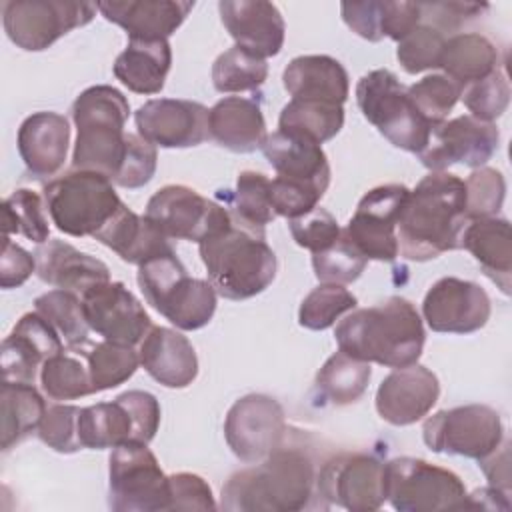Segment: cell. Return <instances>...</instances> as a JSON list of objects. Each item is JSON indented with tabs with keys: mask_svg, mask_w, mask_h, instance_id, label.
I'll use <instances>...</instances> for the list:
<instances>
[{
	"mask_svg": "<svg viewBox=\"0 0 512 512\" xmlns=\"http://www.w3.org/2000/svg\"><path fill=\"white\" fill-rule=\"evenodd\" d=\"M466 222V186L452 172L424 176L402 208L396 226L398 254L426 262L460 248Z\"/></svg>",
	"mask_w": 512,
	"mask_h": 512,
	"instance_id": "cell-1",
	"label": "cell"
},
{
	"mask_svg": "<svg viewBox=\"0 0 512 512\" xmlns=\"http://www.w3.org/2000/svg\"><path fill=\"white\" fill-rule=\"evenodd\" d=\"M316 464L302 446L282 442L264 460L226 480L220 508L230 512H298L316 496Z\"/></svg>",
	"mask_w": 512,
	"mask_h": 512,
	"instance_id": "cell-2",
	"label": "cell"
},
{
	"mask_svg": "<svg viewBox=\"0 0 512 512\" xmlns=\"http://www.w3.org/2000/svg\"><path fill=\"white\" fill-rule=\"evenodd\" d=\"M338 348L352 358L386 368L416 364L424 348V326L416 306L400 296L358 308L334 328Z\"/></svg>",
	"mask_w": 512,
	"mask_h": 512,
	"instance_id": "cell-3",
	"label": "cell"
},
{
	"mask_svg": "<svg viewBox=\"0 0 512 512\" xmlns=\"http://www.w3.org/2000/svg\"><path fill=\"white\" fill-rule=\"evenodd\" d=\"M208 282L226 300H246L264 292L276 278V254L264 230L232 216V224L198 244Z\"/></svg>",
	"mask_w": 512,
	"mask_h": 512,
	"instance_id": "cell-4",
	"label": "cell"
},
{
	"mask_svg": "<svg viewBox=\"0 0 512 512\" xmlns=\"http://www.w3.org/2000/svg\"><path fill=\"white\" fill-rule=\"evenodd\" d=\"M70 112L76 126L72 168L114 180L126 154V96L108 84L90 86L76 96Z\"/></svg>",
	"mask_w": 512,
	"mask_h": 512,
	"instance_id": "cell-5",
	"label": "cell"
},
{
	"mask_svg": "<svg viewBox=\"0 0 512 512\" xmlns=\"http://www.w3.org/2000/svg\"><path fill=\"white\" fill-rule=\"evenodd\" d=\"M146 302L180 330L204 328L216 312V290L208 280L188 276L176 252L138 266Z\"/></svg>",
	"mask_w": 512,
	"mask_h": 512,
	"instance_id": "cell-6",
	"label": "cell"
},
{
	"mask_svg": "<svg viewBox=\"0 0 512 512\" xmlns=\"http://www.w3.org/2000/svg\"><path fill=\"white\" fill-rule=\"evenodd\" d=\"M44 204L60 232L94 238L118 212L122 200L104 174L72 168L44 186Z\"/></svg>",
	"mask_w": 512,
	"mask_h": 512,
	"instance_id": "cell-7",
	"label": "cell"
},
{
	"mask_svg": "<svg viewBox=\"0 0 512 512\" xmlns=\"http://www.w3.org/2000/svg\"><path fill=\"white\" fill-rule=\"evenodd\" d=\"M356 102L362 116L400 150L420 154L432 126L412 106L406 86L386 68L364 74L356 84Z\"/></svg>",
	"mask_w": 512,
	"mask_h": 512,
	"instance_id": "cell-8",
	"label": "cell"
},
{
	"mask_svg": "<svg viewBox=\"0 0 512 512\" xmlns=\"http://www.w3.org/2000/svg\"><path fill=\"white\" fill-rule=\"evenodd\" d=\"M386 500L400 512L462 510L466 486L462 478L442 466L414 456H398L384 464Z\"/></svg>",
	"mask_w": 512,
	"mask_h": 512,
	"instance_id": "cell-9",
	"label": "cell"
},
{
	"mask_svg": "<svg viewBox=\"0 0 512 512\" xmlns=\"http://www.w3.org/2000/svg\"><path fill=\"white\" fill-rule=\"evenodd\" d=\"M108 506L116 512L168 510V476L144 442H126L108 460Z\"/></svg>",
	"mask_w": 512,
	"mask_h": 512,
	"instance_id": "cell-10",
	"label": "cell"
},
{
	"mask_svg": "<svg viewBox=\"0 0 512 512\" xmlns=\"http://www.w3.org/2000/svg\"><path fill=\"white\" fill-rule=\"evenodd\" d=\"M98 6L72 0H6L2 4L4 32L12 44L40 52L74 28L96 16Z\"/></svg>",
	"mask_w": 512,
	"mask_h": 512,
	"instance_id": "cell-11",
	"label": "cell"
},
{
	"mask_svg": "<svg viewBox=\"0 0 512 512\" xmlns=\"http://www.w3.org/2000/svg\"><path fill=\"white\" fill-rule=\"evenodd\" d=\"M422 438L432 452L480 460L502 444L504 426L492 406L466 404L428 416Z\"/></svg>",
	"mask_w": 512,
	"mask_h": 512,
	"instance_id": "cell-12",
	"label": "cell"
},
{
	"mask_svg": "<svg viewBox=\"0 0 512 512\" xmlns=\"http://www.w3.org/2000/svg\"><path fill=\"white\" fill-rule=\"evenodd\" d=\"M144 216L166 238L198 244L232 224V214L224 204L208 200L184 184H168L156 190Z\"/></svg>",
	"mask_w": 512,
	"mask_h": 512,
	"instance_id": "cell-13",
	"label": "cell"
},
{
	"mask_svg": "<svg viewBox=\"0 0 512 512\" xmlns=\"http://www.w3.org/2000/svg\"><path fill=\"white\" fill-rule=\"evenodd\" d=\"M316 496L350 512H372L386 502L384 462L366 452H342L316 472Z\"/></svg>",
	"mask_w": 512,
	"mask_h": 512,
	"instance_id": "cell-14",
	"label": "cell"
},
{
	"mask_svg": "<svg viewBox=\"0 0 512 512\" xmlns=\"http://www.w3.org/2000/svg\"><path fill=\"white\" fill-rule=\"evenodd\" d=\"M410 196L404 184H382L368 190L342 234L366 256V260L394 262L398 256L396 226Z\"/></svg>",
	"mask_w": 512,
	"mask_h": 512,
	"instance_id": "cell-15",
	"label": "cell"
},
{
	"mask_svg": "<svg viewBox=\"0 0 512 512\" xmlns=\"http://www.w3.org/2000/svg\"><path fill=\"white\" fill-rule=\"evenodd\" d=\"M224 438L238 460L256 464L284 442V408L268 394H246L230 406L224 420Z\"/></svg>",
	"mask_w": 512,
	"mask_h": 512,
	"instance_id": "cell-16",
	"label": "cell"
},
{
	"mask_svg": "<svg viewBox=\"0 0 512 512\" xmlns=\"http://www.w3.org/2000/svg\"><path fill=\"white\" fill-rule=\"evenodd\" d=\"M498 144L500 132L494 122L464 114L434 126L426 148L418 156L430 172H444L452 164L476 170L496 154Z\"/></svg>",
	"mask_w": 512,
	"mask_h": 512,
	"instance_id": "cell-17",
	"label": "cell"
},
{
	"mask_svg": "<svg viewBox=\"0 0 512 512\" xmlns=\"http://www.w3.org/2000/svg\"><path fill=\"white\" fill-rule=\"evenodd\" d=\"M490 312L486 290L456 276H444L434 282L422 302V316L428 328L442 334L476 332L486 326Z\"/></svg>",
	"mask_w": 512,
	"mask_h": 512,
	"instance_id": "cell-18",
	"label": "cell"
},
{
	"mask_svg": "<svg viewBox=\"0 0 512 512\" xmlns=\"http://www.w3.org/2000/svg\"><path fill=\"white\" fill-rule=\"evenodd\" d=\"M80 298L90 330L104 340L136 346L152 328L148 312L122 282L96 284Z\"/></svg>",
	"mask_w": 512,
	"mask_h": 512,
	"instance_id": "cell-19",
	"label": "cell"
},
{
	"mask_svg": "<svg viewBox=\"0 0 512 512\" xmlns=\"http://www.w3.org/2000/svg\"><path fill=\"white\" fill-rule=\"evenodd\" d=\"M134 122L138 134L160 148H190L210 138L208 108L194 100H148L136 110Z\"/></svg>",
	"mask_w": 512,
	"mask_h": 512,
	"instance_id": "cell-20",
	"label": "cell"
},
{
	"mask_svg": "<svg viewBox=\"0 0 512 512\" xmlns=\"http://www.w3.org/2000/svg\"><path fill=\"white\" fill-rule=\"evenodd\" d=\"M438 376L422 366L394 368L376 390V410L392 426H408L422 420L438 402Z\"/></svg>",
	"mask_w": 512,
	"mask_h": 512,
	"instance_id": "cell-21",
	"label": "cell"
},
{
	"mask_svg": "<svg viewBox=\"0 0 512 512\" xmlns=\"http://www.w3.org/2000/svg\"><path fill=\"white\" fill-rule=\"evenodd\" d=\"M64 350L60 334L34 310L24 314L4 338L0 350L2 378L34 384L48 358Z\"/></svg>",
	"mask_w": 512,
	"mask_h": 512,
	"instance_id": "cell-22",
	"label": "cell"
},
{
	"mask_svg": "<svg viewBox=\"0 0 512 512\" xmlns=\"http://www.w3.org/2000/svg\"><path fill=\"white\" fill-rule=\"evenodd\" d=\"M218 12L236 46L264 60L282 50L286 24L276 4L264 0H222Z\"/></svg>",
	"mask_w": 512,
	"mask_h": 512,
	"instance_id": "cell-23",
	"label": "cell"
},
{
	"mask_svg": "<svg viewBox=\"0 0 512 512\" xmlns=\"http://www.w3.org/2000/svg\"><path fill=\"white\" fill-rule=\"evenodd\" d=\"M142 368L166 388H186L198 376V356L190 340L172 328L152 326L138 344Z\"/></svg>",
	"mask_w": 512,
	"mask_h": 512,
	"instance_id": "cell-24",
	"label": "cell"
},
{
	"mask_svg": "<svg viewBox=\"0 0 512 512\" xmlns=\"http://www.w3.org/2000/svg\"><path fill=\"white\" fill-rule=\"evenodd\" d=\"M16 144L18 154L32 176H54L64 166L68 154V120L58 112H34L20 124Z\"/></svg>",
	"mask_w": 512,
	"mask_h": 512,
	"instance_id": "cell-25",
	"label": "cell"
},
{
	"mask_svg": "<svg viewBox=\"0 0 512 512\" xmlns=\"http://www.w3.org/2000/svg\"><path fill=\"white\" fill-rule=\"evenodd\" d=\"M108 22L126 30L130 40H168L174 34L194 2L182 0H124L96 4Z\"/></svg>",
	"mask_w": 512,
	"mask_h": 512,
	"instance_id": "cell-26",
	"label": "cell"
},
{
	"mask_svg": "<svg viewBox=\"0 0 512 512\" xmlns=\"http://www.w3.org/2000/svg\"><path fill=\"white\" fill-rule=\"evenodd\" d=\"M34 258L40 280L78 296L88 288L110 280V270L102 260L80 252L64 240H48L46 244H40Z\"/></svg>",
	"mask_w": 512,
	"mask_h": 512,
	"instance_id": "cell-27",
	"label": "cell"
},
{
	"mask_svg": "<svg viewBox=\"0 0 512 512\" xmlns=\"http://www.w3.org/2000/svg\"><path fill=\"white\" fill-rule=\"evenodd\" d=\"M210 138L222 148L250 154L264 146L266 122L256 100L244 96H224L208 110Z\"/></svg>",
	"mask_w": 512,
	"mask_h": 512,
	"instance_id": "cell-28",
	"label": "cell"
},
{
	"mask_svg": "<svg viewBox=\"0 0 512 512\" xmlns=\"http://www.w3.org/2000/svg\"><path fill=\"white\" fill-rule=\"evenodd\" d=\"M98 242L114 250L128 264H144L156 256L170 254V238H166L146 216L136 214L124 202L118 212L94 234Z\"/></svg>",
	"mask_w": 512,
	"mask_h": 512,
	"instance_id": "cell-29",
	"label": "cell"
},
{
	"mask_svg": "<svg viewBox=\"0 0 512 512\" xmlns=\"http://www.w3.org/2000/svg\"><path fill=\"white\" fill-rule=\"evenodd\" d=\"M286 92L298 100L344 104L350 92L346 68L328 54L296 56L282 72Z\"/></svg>",
	"mask_w": 512,
	"mask_h": 512,
	"instance_id": "cell-30",
	"label": "cell"
},
{
	"mask_svg": "<svg viewBox=\"0 0 512 512\" xmlns=\"http://www.w3.org/2000/svg\"><path fill=\"white\" fill-rule=\"evenodd\" d=\"M460 248H466L480 264L482 272L510 294L512 286V236L510 222L500 216L470 220L460 234Z\"/></svg>",
	"mask_w": 512,
	"mask_h": 512,
	"instance_id": "cell-31",
	"label": "cell"
},
{
	"mask_svg": "<svg viewBox=\"0 0 512 512\" xmlns=\"http://www.w3.org/2000/svg\"><path fill=\"white\" fill-rule=\"evenodd\" d=\"M262 152L278 176L312 182L328 190L330 164L322 144L304 136L276 130L266 136Z\"/></svg>",
	"mask_w": 512,
	"mask_h": 512,
	"instance_id": "cell-32",
	"label": "cell"
},
{
	"mask_svg": "<svg viewBox=\"0 0 512 512\" xmlns=\"http://www.w3.org/2000/svg\"><path fill=\"white\" fill-rule=\"evenodd\" d=\"M170 66L172 48L168 40H128V46L116 56L112 72L136 94H158Z\"/></svg>",
	"mask_w": 512,
	"mask_h": 512,
	"instance_id": "cell-33",
	"label": "cell"
},
{
	"mask_svg": "<svg viewBox=\"0 0 512 512\" xmlns=\"http://www.w3.org/2000/svg\"><path fill=\"white\" fill-rule=\"evenodd\" d=\"M440 68L460 88L482 80L498 68L496 44L478 32H462L446 38Z\"/></svg>",
	"mask_w": 512,
	"mask_h": 512,
	"instance_id": "cell-34",
	"label": "cell"
},
{
	"mask_svg": "<svg viewBox=\"0 0 512 512\" xmlns=\"http://www.w3.org/2000/svg\"><path fill=\"white\" fill-rule=\"evenodd\" d=\"M48 406L34 384L2 380L0 416H2V450L22 442L38 430Z\"/></svg>",
	"mask_w": 512,
	"mask_h": 512,
	"instance_id": "cell-35",
	"label": "cell"
},
{
	"mask_svg": "<svg viewBox=\"0 0 512 512\" xmlns=\"http://www.w3.org/2000/svg\"><path fill=\"white\" fill-rule=\"evenodd\" d=\"M134 418L126 402L116 396L112 402H98L82 408L78 434L82 448L104 450L134 442Z\"/></svg>",
	"mask_w": 512,
	"mask_h": 512,
	"instance_id": "cell-36",
	"label": "cell"
},
{
	"mask_svg": "<svg viewBox=\"0 0 512 512\" xmlns=\"http://www.w3.org/2000/svg\"><path fill=\"white\" fill-rule=\"evenodd\" d=\"M344 126V108L332 102L292 98L280 112L278 130L318 144L334 138Z\"/></svg>",
	"mask_w": 512,
	"mask_h": 512,
	"instance_id": "cell-37",
	"label": "cell"
},
{
	"mask_svg": "<svg viewBox=\"0 0 512 512\" xmlns=\"http://www.w3.org/2000/svg\"><path fill=\"white\" fill-rule=\"evenodd\" d=\"M372 376L370 362L348 356L338 350L332 354L316 374V390L334 406L356 402L368 388Z\"/></svg>",
	"mask_w": 512,
	"mask_h": 512,
	"instance_id": "cell-38",
	"label": "cell"
},
{
	"mask_svg": "<svg viewBox=\"0 0 512 512\" xmlns=\"http://www.w3.org/2000/svg\"><path fill=\"white\" fill-rule=\"evenodd\" d=\"M86 358L90 382L94 392L110 390L124 384L128 378L134 376L140 358L134 346L102 340L96 344H82L76 346Z\"/></svg>",
	"mask_w": 512,
	"mask_h": 512,
	"instance_id": "cell-39",
	"label": "cell"
},
{
	"mask_svg": "<svg viewBox=\"0 0 512 512\" xmlns=\"http://www.w3.org/2000/svg\"><path fill=\"white\" fill-rule=\"evenodd\" d=\"M40 384L50 400H76L94 394L80 348H68L48 358L40 368Z\"/></svg>",
	"mask_w": 512,
	"mask_h": 512,
	"instance_id": "cell-40",
	"label": "cell"
},
{
	"mask_svg": "<svg viewBox=\"0 0 512 512\" xmlns=\"http://www.w3.org/2000/svg\"><path fill=\"white\" fill-rule=\"evenodd\" d=\"M224 206L238 222L264 230L276 218L270 200V178L256 170L240 172L236 178V190L232 194L224 190Z\"/></svg>",
	"mask_w": 512,
	"mask_h": 512,
	"instance_id": "cell-41",
	"label": "cell"
},
{
	"mask_svg": "<svg viewBox=\"0 0 512 512\" xmlns=\"http://www.w3.org/2000/svg\"><path fill=\"white\" fill-rule=\"evenodd\" d=\"M34 310L60 334L68 348L88 342V320L82 298L68 290H50L34 300Z\"/></svg>",
	"mask_w": 512,
	"mask_h": 512,
	"instance_id": "cell-42",
	"label": "cell"
},
{
	"mask_svg": "<svg viewBox=\"0 0 512 512\" xmlns=\"http://www.w3.org/2000/svg\"><path fill=\"white\" fill-rule=\"evenodd\" d=\"M266 78V60L236 44L222 52L212 64V84L222 94L256 90L264 84Z\"/></svg>",
	"mask_w": 512,
	"mask_h": 512,
	"instance_id": "cell-43",
	"label": "cell"
},
{
	"mask_svg": "<svg viewBox=\"0 0 512 512\" xmlns=\"http://www.w3.org/2000/svg\"><path fill=\"white\" fill-rule=\"evenodd\" d=\"M20 234L34 244H46L50 226L42 198L30 188H18L2 202V236Z\"/></svg>",
	"mask_w": 512,
	"mask_h": 512,
	"instance_id": "cell-44",
	"label": "cell"
},
{
	"mask_svg": "<svg viewBox=\"0 0 512 512\" xmlns=\"http://www.w3.org/2000/svg\"><path fill=\"white\" fill-rule=\"evenodd\" d=\"M356 304V296L342 284L320 282L302 300L298 310V322L308 330H326L334 326L342 314L354 310Z\"/></svg>",
	"mask_w": 512,
	"mask_h": 512,
	"instance_id": "cell-45",
	"label": "cell"
},
{
	"mask_svg": "<svg viewBox=\"0 0 512 512\" xmlns=\"http://www.w3.org/2000/svg\"><path fill=\"white\" fill-rule=\"evenodd\" d=\"M460 86L444 74H430L406 88V94L418 114L434 128L446 120L460 100Z\"/></svg>",
	"mask_w": 512,
	"mask_h": 512,
	"instance_id": "cell-46",
	"label": "cell"
},
{
	"mask_svg": "<svg viewBox=\"0 0 512 512\" xmlns=\"http://www.w3.org/2000/svg\"><path fill=\"white\" fill-rule=\"evenodd\" d=\"M366 264V256H362V252L344 234H340V238L326 250L312 254L316 278L330 284H352L360 278Z\"/></svg>",
	"mask_w": 512,
	"mask_h": 512,
	"instance_id": "cell-47",
	"label": "cell"
},
{
	"mask_svg": "<svg viewBox=\"0 0 512 512\" xmlns=\"http://www.w3.org/2000/svg\"><path fill=\"white\" fill-rule=\"evenodd\" d=\"M460 98L470 116L482 122H494L510 104V84L502 68H496L482 80L466 84L460 90Z\"/></svg>",
	"mask_w": 512,
	"mask_h": 512,
	"instance_id": "cell-48",
	"label": "cell"
},
{
	"mask_svg": "<svg viewBox=\"0 0 512 512\" xmlns=\"http://www.w3.org/2000/svg\"><path fill=\"white\" fill-rule=\"evenodd\" d=\"M446 38L430 24H418L406 34L396 48V58L408 74H420L432 68H440V56Z\"/></svg>",
	"mask_w": 512,
	"mask_h": 512,
	"instance_id": "cell-49",
	"label": "cell"
},
{
	"mask_svg": "<svg viewBox=\"0 0 512 512\" xmlns=\"http://www.w3.org/2000/svg\"><path fill=\"white\" fill-rule=\"evenodd\" d=\"M466 220L496 216L504 204L506 180L496 168H476L466 180Z\"/></svg>",
	"mask_w": 512,
	"mask_h": 512,
	"instance_id": "cell-50",
	"label": "cell"
},
{
	"mask_svg": "<svg viewBox=\"0 0 512 512\" xmlns=\"http://www.w3.org/2000/svg\"><path fill=\"white\" fill-rule=\"evenodd\" d=\"M80 406L74 404H54L46 410L40 426L38 438L52 450L60 454H72L82 450L80 434H78V420H80Z\"/></svg>",
	"mask_w": 512,
	"mask_h": 512,
	"instance_id": "cell-51",
	"label": "cell"
},
{
	"mask_svg": "<svg viewBox=\"0 0 512 512\" xmlns=\"http://www.w3.org/2000/svg\"><path fill=\"white\" fill-rule=\"evenodd\" d=\"M324 188L294 178L276 176L270 180V200L276 216L296 218L318 206L324 196Z\"/></svg>",
	"mask_w": 512,
	"mask_h": 512,
	"instance_id": "cell-52",
	"label": "cell"
},
{
	"mask_svg": "<svg viewBox=\"0 0 512 512\" xmlns=\"http://www.w3.org/2000/svg\"><path fill=\"white\" fill-rule=\"evenodd\" d=\"M288 228H290L294 242L300 248L310 250L312 254L326 250L342 234L336 218L326 208H320V206L312 208L310 212H306L302 216L290 218Z\"/></svg>",
	"mask_w": 512,
	"mask_h": 512,
	"instance_id": "cell-53",
	"label": "cell"
},
{
	"mask_svg": "<svg viewBox=\"0 0 512 512\" xmlns=\"http://www.w3.org/2000/svg\"><path fill=\"white\" fill-rule=\"evenodd\" d=\"M156 164V146L144 140L140 134H126V154L112 182L122 188H140L152 180Z\"/></svg>",
	"mask_w": 512,
	"mask_h": 512,
	"instance_id": "cell-54",
	"label": "cell"
},
{
	"mask_svg": "<svg viewBox=\"0 0 512 512\" xmlns=\"http://www.w3.org/2000/svg\"><path fill=\"white\" fill-rule=\"evenodd\" d=\"M216 500L208 482L192 472L168 476V510H214Z\"/></svg>",
	"mask_w": 512,
	"mask_h": 512,
	"instance_id": "cell-55",
	"label": "cell"
},
{
	"mask_svg": "<svg viewBox=\"0 0 512 512\" xmlns=\"http://www.w3.org/2000/svg\"><path fill=\"white\" fill-rule=\"evenodd\" d=\"M340 14L346 26L368 42H380L382 36V16L384 2L364 0V2H342Z\"/></svg>",
	"mask_w": 512,
	"mask_h": 512,
	"instance_id": "cell-56",
	"label": "cell"
},
{
	"mask_svg": "<svg viewBox=\"0 0 512 512\" xmlns=\"http://www.w3.org/2000/svg\"><path fill=\"white\" fill-rule=\"evenodd\" d=\"M120 398L126 402L134 418V442L148 444L156 436L160 426V404L156 396L146 390H128L122 392Z\"/></svg>",
	"mask_w": 512,
	"mask_h": 512,
	"instance_id": "cell-57",
	"label": "cell"
},
{
	"mask_svg": "<svg viewBox=\"0 0 512 512\" xmlns=\"http://www.w3.org/2000/svg\"><path fill=\"white\" fill-rule=\"evenodd\" d=\"M36 270L34 254L26 252L22 246L2 236V256H0V286L4 290L22 286Z\"/></svg>",
	"mask_w": 512,
	"mask_h": 512,
	"instance_id": "cell-58",
	"label": "cell"
},
{
	"mask_svg": "<svg viewBox=\"0 0 512 512\" xmlns=\"http://www.w3.org/2000/svg\"><path fill=\"white\" fill-rule=\"evenodd\" d=\"M420 4V2H418ZM484 10H488V4H478V2H424L420 4L422 18H430L436 30H454L462 22L472 20L480 16Z\"/></svg>",
	"mask_w": 512,
	"mask_h": 512,
	"instance_id": "cell-59",
	"label": "cell"
},
{
	"mask_svg": "<svg viewBox=\"0 0 512 512\" xmlns=\"http://www.w3.org/2000/svg\"><path fill=\"white\" fill-rule=\"evenodd\" d=\"M422 20L418 2H392L384 0V16H382V36L400 42L406 34H410Z\"/></svg>",
	"mask_w": 512,
	"mask_h": 512,
	"instance_id": "cell-60",
	"label": "cell"
},
{
	"mask_svg": "<svg viewBox=\"0 0 512 512\" xmlns=\"http://www.w3.org/2000/svg\"><path fill=\"white\" fill-rule=\"evenodd\" d=\"M478 466L482 468L492 488H498L510 494V444L508 442L500 444L494 452L480 458Z\"/></svg>",
	"mask_w": 512,
	"mask_h": 512,
	"instance_id": "cell-61",
	"label": "cell"
},
{
	"mask_svg": "<svg viewBox=\"0 0 512 512\" xmlns=\"http://www.w3.org/2000/svg\"><path fill=\"white\" fill-rule=\"evenodd\" d=\"M508 492H502L498 488H480L466 496L464 508H486V510H510Z\"/></svg>",
	"mask_w": 512,
	"mask_h": 512,
	"instance_id": "cell-62",
	"label": "cell"
}]
</instances>
